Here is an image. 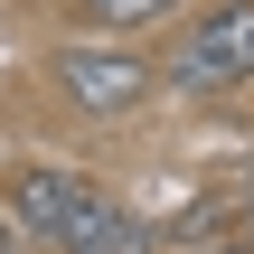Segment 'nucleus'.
Segmentation results:
<instances>
[{
	"instance_id": "2",
	"label": "nucleus",
	"mask_w": 254,
	"mask_h": 254,
	"mask_svg": "<svg viewBox=\"0 0 254 254\" xmlns=\"http://www.w3.org/2000/svg\"><path fill=\"white\" fill-rule=\"evenodd\" d=\"M160 85H179V94H236V85H254V0H207L179 28V47L160 57Z\"/></svg>"
},
{
	"instance_id": "5",
	"label": "nucleus",
	"mask_w": 254,
	"mask_h": 254,
	"mask_svg": "<svg viewBox=\"0 0 254 254\" xmlns=\"http://www.w3.org/2000/svg\"><path fill=\"white\" fill-rule=\"evenodd\" d=\"M0 254H28V226H19V207L0 198Z\"/></svg>"
},
{
	"instance_id": "1",
	"label": "nucleus",
	"mask_w": 254,
	"mask_h": 254,
	"mask_svg": "<svg viewBox=\"0 0 254 254\" xmlns=\"http://www.w3.org/2000/svg\"><path fill=\"white\" fill-rule=\"evenodd\" d=\"M9 207H19L28 245H47V254H141V217L123 198H104L85 170H19Z\"/></svg>"
},
{
	"instance_id": "3",
	"label": "nucleus",
	"mask_w": 254,
	"mask_h": 254,
	"mask_svg": "<svg viewBox=\"0 0 254 254\" xmlns=\"http://www.w3.org/2000/svg\"><path fill=\"white\" fill-rule=\"evenodd\" d=\"M47 85H57L85 123H123V113H141V104H151L160 66H141L123 38H75V47H57V57H47Z\"/></svg>"
},
{
	"instance_id": "4",
	"label": "nucleus",
	"mask_w": 254,
	"mask_h": 254,
	"mask_svg": "<svg viewBox=\"0 0 254 254\" xmlns=\"http://www.w3.org/2000/svg\"><path fill=\"white\" fill-rule=\"evenodd\" d=\"M75 19H85V38H132L151 19H179V0H75Z\"/></svg>"
},
{
	"instance_id": "6",
	"label": "nucleus",
	"mask_w": 254,
	"mask_h": 254,
	"mask_svg": "<svg viewBox=\"0 0 254 254\" xmlns=\"http://www.w3.org/2000/svg\"><path fill=\"white\" fill-rule=\"evenodd\" d=\"M179 254H254V245H226V236H207V245H179Z\"/></svg>"
}]
</instances>
